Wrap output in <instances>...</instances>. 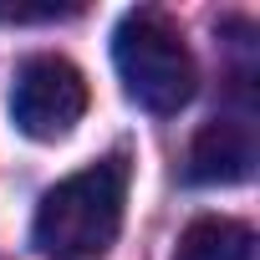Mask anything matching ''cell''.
I'll return each mask as SVG.
<instances>
[{
	"mask_svg": "<svg viewBox=\"0 0 260 260\" xmlns=\"http://www.w3.org/2000/svg\"><path fill=\"white\" fill-rule=\"evenodd\" d=\"M112 61H117L122 92L158 117L189 107V97L199 87V67H194L179 26L164 11H127L112 31Z\"/></svg>",
	"mask_w": 260,
	"mask_h": 260,
	"instance_id": "7a4b0ae2",
	"label": "cell"
},
{
	"mask_svg": "<svg viewBox=\"0 0 260 260\" xmlns=\"http://www.w3.org/2000/svg\"><path fill=\"white\" fill-rule=\"evenodd\" d=\"M255 169V138L245 122H204L189 143V179L194 184H245Z\"/></svg>",
	"mask_w": 260,
	"mask_h": 260,
	"instance_id": "277c9868",
	"label": "cell"
},
{
	"mask_svg": "<svg viewBox=\"0 0 260 260\" xmlns=\"http://www.w3.org/2000/svg\"><path fill=\"white\" fill-rule=\"evenodd\" d=\"M174 260H255V235L240 219L224 214H204L179 235Z\"/></svg>",
	"mask_w": 260,
	"mask_h": 260,
	"instance_id": "5b68a950",
	"label": "cell"
},
{
	"mask_svg": "<svg viewBox=\"0 0 260 260\" xmlns=\"http://www.w3.org/2000/svg\"><path fill=\"white\" fill-rule=\"evenodd\" d=\"M122 204H127V158L112 153L41 194L31 240L46 260H97L112 250L122 230Z\"/></svg>",
	"mask_w": 260,
	"mask_h": 260,
	"instance_id": "6da1fadb",
	"label": "cell"
},
{
	"mask_svg": "<svg viewBox=\"0 0 260 260\" xmlns=\"http://www.w3.org/2000/svg\"><path fill=\"white\" fill-rule=\"evenodd\" d=\"M87 112V77L67 56H31L11 87V122L36 143H56Z\"/></svg>",
	"mask_w": 260,
	"mask_h": 260,
	"instance_id": "3957f363",
	"label": "cell"
}]
</instances>
